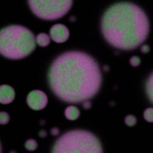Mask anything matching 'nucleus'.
Segmentation results:
<instances>
[{
  "label": "nucleus",
  "instance_id": "obj_17",
  "mask_svg": "<svg viewBox=\"0 0 153 153\" xmlns=\"http://www.w3.org/2000/svg\"><path fill=\"white\" fill-rule=\"evenodd\" d=\"M140 50H141V52L143 53L146 54V53H149L150 50H151V48H150V46L148 45H143L141 46Z\"/></svg>",
  "mask_w": 153,
  "mask_h": 153
},
{
  "label": "nucleus",
  "instance_id": "obj_9",
  "mask_svg": "<svg viewBox=\"0 0 153 153\" xmlns=\"http://www.w3.org/2000/svg\"><path fill=\"white\" fill-rule=\"evenodd\" d=\"M65 116L69 120H75L80 116V111L75 105H70L65 111Z\"/></svg>",
  "mask_w": 153,
  "mask_h": 153
},
{
  "label": "nucleus",
  "instance_id": "obj_10",
  "mask_svg": "<svg viewBox=\"0 0 153 153\" xmlns=\"http://www.w3.org/2000/svg\"><path fill=\"white\" fill-rule=\"evenodd\" d=\"M36 42L41 47H46L51 42V37L46 33H40L36 38Z\"/></svg>",
  "mask_w": 153,
  "mask_h": 153
},
{
  "label": "nucleus",
  "instance_id": "obj_3",
  "mask_svg": "<svg viewBox=\"0 0 153 153\" xmlns=\"http://www.w3.org/2000/svg\"><path fill=\"white\" fill-rule=\"evenodd\" d=\"M36 48L34 34L26 27L11 25L0 32V53L12 60L29 56Z\"/></svg>",
  "mask_w": 153,
  "mask_h": 153
},
{
  "label": "nucleus",
  "instance_id": "obj_15",
  "mask_svg": "<svg viewBox=\"0 0 153 153\" xmlns=\"http://www.w3.org/2000/svg\"><path fill=\"white\" fill-rule=\"evenodd\" d=\"M10 121V116L7 112L1 111L0 112V124L1 125L7 124Z\"/></svg>",
  "mask_w": 153,
  "mask_h": 153
},
{
  "label": "nucleus",
  "instance_id": "obj_5",
  "mask_svg": "<svg viewBox=\"0 0 153 153\" xmlns=\"http://www.w3.org/2000/svg\"><path fill=\"white\" fill-rule=\"evenodd\" d=\"M35 15L46 20H54L62 18L70 10L73 1H28Z\"/></svg>",
  "mask_w": 153,
  "mask_h": 153
},
{
  "label": "nucleus",
  "instance_id": "obj_20",
  "mask_svg": "<svg viewBox=\"0 0 153 153\" xmlns=\"http://www.w3.org/2000/svg\"><path fill=\"white\" fill-rule=\"evenodd\" d=\"M38 135L40 138H45L47 136V132H46L45 130H41L39 132H38Z\"/></svg>",
  "mask_w": 153,
  "mask_h": 153
},
{
  "label": "nucleus",
  "instance_id": "obj_18",
  "mask_svg": "<svg viewBox=\"0 0 153 153\" xmlns=\"http://www.w3.org/2000/svg\"><path fill=\"white\" fill-rule=\"evenodd\" d=\"M83 107L85 110H89L90 108H91V103L88 100L84 101L83 103Z\"/></svg>",
  "mask_w": 153,
  "mask_h": 153
},
{
  "label": "nucleus",
  "instance_id": "obj_6",
  "mask_svg": "<svg viewBox=\"0 0 153 153\" xmlns=\"http://www.w3.org/2000/svg\"><path fill=\"white\" fill-rule=\"evenodd\" d=\"M27 104L32 110L40 111L43 110L48 103V97L40 90H34L29 93L26 99Z\"/></svg>",
  "mask_w": 153,
  "mask_h": 153
},
{
  "label": "nucleus",
  "instance_id": "obj_16",
  "mask_svg": "<svg viewBox=\"0 0 153 153\" xmlns=\"http://www.w3.org/2000/svg\"><path fill=\"white\" fill-rule=\"evenodd\" d=\"M130 63L134 67H138L141 63V59L139 56H134L130 59Z\"/></svg>",
  "mask_w": 153,
  "mask_h": 153
},
{
  "label": "nucleus",
  "instance_id": "obj_8",
  "mask_svg": "<svg viewBox=\"0 0 153 153\" xmlns=\"http://www.w3.org/2000/svg\"><path fill=\"white\" fill-rule=\"evenodd\" d=\"M15 99V91L12 87L8 85L0 86V103L9 104Z\"/></svg>",
  "mask_w": 153,
  "mask_h": 153
},
{
  "label": "nucleus",
  "instance_id": "obj_11",
  "mask_svg": "<svg viewBox=\"0 0 153 153\" xmlns=\"http://www.w3.org/2000/svg\"><path fill=\"white\" fill-rule=\"evenodd\" d=\"M146 91H147V95H148L149 98L150 99V101L152 103V73L150 75L149 78L148 79V81H147L146 84Z\"/></svg>",
  "mask_w": 153,
  "mask_h": 153
},
{
  "label": "nucleus",
  "instance_id": "obj_21",
  "mask_svg": "<svg viewBox=\"0 0 153 153\" xmlns=\"http://www.w3.org/2000/svg\"><path fill=\"white\" fill-rule=\"evenodd\" d=\"M69 20H70L71 22H74L76 20V18L74 16H71V17H70V19H69Z\"/></svg>",
  "mask_w": 153,
  "mask_h": 153
},
{
  "label": "nucleus",
  "instance_id": "obj_2",
  "mask_svg": "<svg viewBox=\"0 0 153 153\" xmlns=\"http://www.w3.org/2000/svg\"><path fill=\"white\" fill-rule=\"evenodd\" d=\"M101 28L107 42L122 50L138 47L150 30L145 12L130 2L117 3L109 7L103 15Z\"/></svg>",
  "mask_w": 153,
  "mask_h": 153
},
{
  "label": "nucleus",
  "instance_id": "obj_19",
  "mask_svg": "<svg viewBox=\"0 0 153 153\" xmlns=\"http://www.w3.org/2000/svg\"><path fill=\"white\" fill-rule=\"evenodd\" d=\"M51 132V134L52 135H53V136H58V135H59V134H60V131H59V130L58 129V128H56V127H54V128H52Z\"/></svg>",
  "mask_w": 153,
  "mask_h": 153
},
{
  "label": "nucleus",
  "instance_id": "obj_14",
  "mask_svg": "<svg viewBox=\"0 0 153 153\" xmlns=\"http://www.w3.org/2000/svg\"><path fill=\"white\" fill-rule=\"evenodd\" d=\"M144 118L149 122H153V109L152 108H147L144 112Z\"/></svg>",
  "mask_w": 153,
  "mask_h": 153
},
{
  "label": "nucleus",
  "instance_id": "obj_7",
  "mask_svg": "<svg viewBox=\"0 0 153 153\" xmlns=\"http://www.w3.org/2000/svg\"><path fill=\"white\" fill-rule=\"evenodd\" d=\"M51 38L56 43H63L69 37V30L66 26L58 24L52 26L50 30Z\"/></svg>",
  "mask_w": 153,
  "mask_h": 153
},
{
  "label": "nucleus",
  "instance_id": "obj_4",
  "mask_svg": "<svg viewBox=\"0 0 153 153\" xmlns=\"http://www.w3.org/2000/svg\"><path fill=\"white\" fill-rule=\"evenodd\" d=\"M96 136L83 130L71 131L62 135L54 144L52 152H102Z\"/></svg>",
  "mask_w": 153,
  "mask_h": 153
},
{
  "label": "nucleus",
  "instance_id": "obj_13",
  "mask_svg": "<svg viewBox=\"0 0 153 153\" xmlns=\"http://www.w3.org/2000/svg\"><path fill=\"white\" fill-rule=\"evenodd\" d=\"M124 122L128 126L133 127L137 123V119H136V117L134 115H128V116L125 117Z\"/></svg>",
  "mask_w": 153,
  "mask_h": 153
},
{
  "label": "nucleus",
  "instance_id": "obj_23",
  "mask_svg": "<svg viewBox=\"0 0 153 153\" xmlns=\"http://www.w3.org/2000/svg\"><path fill=\"white\" fill-rule=\"evenodd\" d=\"M40 123V124H41V125H42V126H44V125L45 124V120H41Z\"/></svg>",
  "mask_w": 153,
  "mask_h": 153
},
{
  "label": "nucleus",
  "instance_id": "obj_1",
  "mask_svg": "<svg viewBox=\"0 0 153 153\" xmlns=\"http://www.w3.org/2000/svg\"><path fill=\"white\" fill-rule=\"evenodd\" d=\"M49 85L60 100L79 103L94 97L102 76L96 61L89 54L70 51L54 60L48 73Z\"/></svg>",
  "mask_w": 153,
  "mask_h": 153
},
{
  "label": "nucleus",
  "instance_id": "obj_12",
  "mask_svg": "<svg viewBox=\"0 0 153 153\" xmlns=\"http://www.w3.org/2000/svg\"><path fill=\"white\" fill-rule=\"evenodd\" d=\"M25 148L30 151H34L38 148L37 142L34 139H29L25 143Z\"/></svg>",
  "mask_w": 153,
  "mask_h": 153
},
{
  "label": "nucleus",
  "instance_id": "obj_22",
  "mask_svg": "<svg viewBox=\"0 0 153 153\" xmlns=\"http://www.w3.org/2000/svg\"><path fill=\"white\" fill-rule=\"evenodd\" d=\"M103 69H104L105 72H108V71H109V69H110V68H109L108 65H105V66L103 67Z\"/></svg>",
  "mask_w": 153,
  "mask_h": 153
}]
</instances>
